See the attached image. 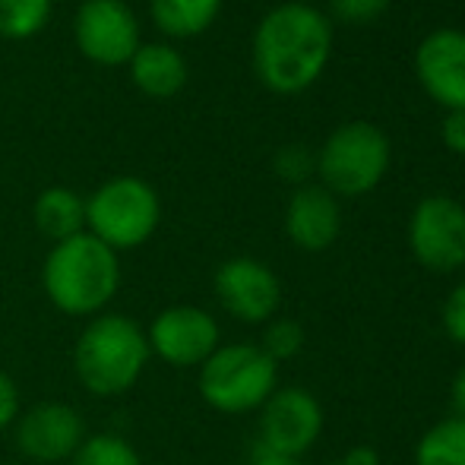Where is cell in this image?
I'll use <instances>...</instances> for the list:
<instances>
[{
    "label": "cell",
    "instance_id": "6da1fadb",
    "mask_svg": "<svg viewBox=\"0 0 465 465\" xmlns=\"http://www.w3.org/2000/svg\"><path fill=\"white\" fill-rule=\"evenodd\" d=\"M330 19L301 0L272 6L253 32V74L276 95L311 89L330 64Z\"/></svg>",
    "mask_w": 465,
    "mask_h": 465
},
{
    "label": "cell",
    "instance_id": "7a4b0ae2",
    "mask_svg": "<svg viewBox=\"0 0 465 465\" xmlns=\"http://www.w3.org/2000/svg\"><path fill=\"white\" fill-rule=\"evenodd\" d=\"M42 292L64 317L93 320L121 292V253L89 232L51 244L42 263Z\"/></svg>",
    "mask_w": 465,
    "mask_h": 465
},
{
    "label": "cell",
    "instance_id": "3957f363",
    "mask_svg": "<svg viewBox=\"0 0 465 465\" xmlns=\"http://www.w3.org/2000/svg\"><path fill=\"white\" fill-rule=\"evenodd\" d=\"M153 351L146 326L127 313L104 311L86 320L74 342V373L80 386L95 399L127 396L143 380Z\"/></svg>",
    "mask_w": 465,
    "mask_h": 465
},
{
    "label": "cell",
    "instance_id": "277c9868",
    "mask_svg": "<svg viewBox=\"0 0 465 465\" xmlns=\"http://www.w3.org/2000/svg\"><path fill=\"white\" fill-rule=\"evenodd\" d=\"M196 390L219 415L260 411L279 390V364L257 342L219 345L196 368Z\"/></svg>",
    "mask_w": 465,
    "mask_h": 465
},
{
    "label": "cell",
    "instance_id": "5b68a950",
    "mask_svg": "<svg viewBox=\"0 0 465 465\" xmlns=\"http://www.w3.org/2000/svg\"><path fill=\"white\" fill-rule=\"evenodd\" d=\"M162 222L159 190L149 181L121 174L86 196V232L114 253L143 247Z\"/></svg>",
    "mask_w": 465,
    "mask_h": 465
},
{
    "label": "cell",
    "instance_id": "8992f818",
    "mask_svg": "<svg viewBox=\"0 0 465 465\" xmlns=\"http://www.w3.org/2000/svg\"><path fill=\"white\" fill-rule=\"evenodd\" d=\"M390 168V140L371 121H349L326 136L317 172L332 196H364Z\"/></svg>",
    "mask_w": 465,
    "mask_h": 465
},
{
    "label": "cell",
    "instance_id": "52a82bcc",
    "mask_svg": "<svg viewBox=\"0 0 465 465\" xmlns=\"http://www.w3.org/2000/svg\"><path fill=\"white\" fill-rule=\"evenodd\" d=\"M323 434V405L304 386H279L260 409L257 453L301 460Z\"/></svg>",
    "mask_w": 465,
    "mask_h": 465
},
{
    "label": "cell",
    "instance_id": "ba28073f",
    "mask_svg": "<svg viewBox=\"0 0 465 465\" xmlns=\"http://www.w3.org/2000/svg\"><path fill=\"white\" fill-rule=\"evenodd\" d=\"M86 421L76 405L45 399L19 411L13 424V443L23 460L35 465H67L86 440Z\"/></svg>",
    "mask_w": 465,
    "mask_h": 465
},
{
    "label": "cell",
    "instance_id": "9c48e42d",
    "mask_svg": "<svg viewBox=\"0 0 465 465\" xmlns=\"http://www.w3.org/2000/svg\"><path fill=\"white\" fill-rule=\"evenodd\" d=\"M409 251L424 270L456 272L465 266V206L453 196H424L409 219Z\"/></svg>",
    "mask_w": 465,
    "mask_h": 465
},
{
    "label": "cell",
    "instance_id": "30bf717a",
    "mask_svg": "<svg viewBox=\"0 0 465 465\" xmlns=\"http://www.w3.org/2000/svg\"><path fill=\"white\" fill-rule=\"evenodd\" d=\"M149 351L174 371L200 368L222 345L219 320L196 304H168L146 326Z\"/></svg>",
    "mask_w": 465,
    "mask_h": 465
},
{
    "label": "cell",
    "instance_id": "8fae6325",
    "mask_svg": "<svg viewBox=\"0 0 465 465\" xmlns=\"http://www.w3.org/2000/svg\"><path fill=\"white\" fill-rule=\"evenodd\" d=\"M74 42L98 67H127L143 45L140 19L127 0H83L74 16Z\"/></svg>",
    "mask_w": 465,
    "mask_h": 465
},
{
    "label": "cell",
    "instance_id": "7c38bea8",
    "mask_svg": "<svg viewBox=\"0 0 465 465\" xmlns=\"http://www.w3.org/2000/svg\"><path fill=\"white\" fill-rule=\"evenodd\" d=\"M215 301L228 317L247 326H263L282 304V282L266 263L253 257H232L213 276Z\"/></svg>",
    "mask_w": 465,
    "mask_h": 465
},
{
    "label": "cell",
    "instance_id": "4fadbf2b",
    "mask_svg": "<svg viewBox=\"0 0 465 465\" xmlns=\"http://www.w3.org/2000/svg\"><path fill=\"white\" fill-rule=\"evenodd\" d=\"M415 76L421 89L447 111L465 108V32L437 29L415 51Z\"/></svg>",
    "mask_w": 465,
    "mask_h": 465
},
{
    "label": "cell",
    "instance_id": "5bb4252c",
    "mask_svg": "<svg viewBox=\"0 0 465 465\" xmlns=\"http://www.w3.org/2000/svg\"><path fill=\"white\" fill-rule=\"evenodd\" d=\"M342 232V209L339 200L323 184H304L292 193L285 206V234L294 247L320 253L332 247Z\"/></svg>",
    "mask_w": 465,
    "mask_h": 465
},
{
    "label": "cell",
    "instance_id": "9a60e30c",
    "mask_svg": "<svg viewBox=\"0 0 465 465\" xmlns=\"http://www.w3.org/2000/svg\"><path fill=\"white\" fill-rule=\"evenodd\" d=\"M130 80L146 98H174L187 86V57L168 42H143L130 57Z\"/></svg>",
    "mask_w": 465,
    "mask_h": 465
},
{
    "label": "cell",
    "instance_id": "2e32d148",
    "mask_svg": "<svg viewBox=\"0 0 465 465\" xmlns=\"http://www.w3.org/2000/svg\"><path fill=\"white\" fill-rule=\"evenodd\" d=\"M32 219L51 244H61V241L86 232V196H80L74 187H45L35 196Z\"/></svg>",
    "mask_w": 465,
    "mask_h": 465
},
{
    "label": "cell",
    "instance_id": "e0dca14e",
    "mask_svg": "<svg viewBox=\"0 0 465 465\" xmlns=\"http://www.w3.org/2000/svg\"><path fill=\"white\" fill-rule=\"evenodd\" d=\"M222 0H149L155 29L168 38L203 35L219 19Z\"/></svg>",
    "mask_w": 465,
    "mask_h": 465
},
{
    "label": "cell",
    "instance_id": "ac0fdd59",
    "mask_svg": "<svg viewBox=\"0 0 465 465\" xmlns=\"http://www.w3.org/2000/svg\"><path fill=\"white\" fill-rule=\"evenodd\" d=\"M415 465H465V418H443L421 434Z\"/></svg>",
    "mask_w": 465,
    "mask_h": 465
},
{
    "label": "cell",
    "instance_id": "d6986e66",
    "mask_svg": "<svg viewBox=\"0 0 465 465\" xmlns=\"http://www.w3.org/2000/svg\"><path fill=\"white\" fill-rule=\"evenodd\" d=\"M54 0H0V38L25 42L48 25Z\"/></svg>",
    "mask_w": 465,
    "mask_h": 465
},
{
    "label": "cell",
    "instance_id": "ffe728a7",
    "mask_svg": "<svg viewBox=\"0 0 465 465\" xmlns=\"http://www.w3.org/2000/svg\"><path fill=\"white\" fill-rule=\"evenodd\" d=\"M67 465H143V456L127 437L102 430V434H86Z\"/></svg>",
    "mask_w": 465,
    "mask_h": 465
},
{
    "label": "cell",
    "instance_id": "44dd1931",
    "mask_svg": "<svg viewBox=\"0 0 465 465\" xmlns=\"http://www.w3.org/2000/svg\"><path fill=\"white\" fill-rule=\"evenodd\" d=\"M304 326L298 320H288V317H272L270 323H263V336H260V349L272 358L276 364L282 361H292V358L301 355L304 349Z\"/></svg>",
    "mask_w": 465,
    "mask_h": 465
},
{
    "label": "cell",
    "instance_id": "7402d4cb",
    "mask_svg": "<svg viewBox=\"0 0 465 465\" xmlns=\"http://www.w3.org/2000/svg\"><path fill=\"white\" fill-rule=\"evenodd\" d=\"M272 168H276V174L282 181L304 187V181L317 172V155H313L307 146H301V143H288V146H282L276 153Z\"/></svg>",
    "mask_w": 465,
    "mask_h": 465
},
{
    "label": "cell",
    "instance_id": "603a6c76",
    "mask_svg": "<svg viewBox=\"0 0 465 465\" xmlns=\"http://www.w3.org/2000/svg\"><path fill=\"white\" fill-rule=\"evenodd\" d=\"M332 16L349 25H368L390 10V0H330Z\"/></svg>",
    "mask_w": 465,
    "mask_h": 465
},
{
    "label": "cell",
    "instance_id": "cb8c5ba5",
    "mask_svg": "<svg viewBox=\"0 0 465 465\" xmlns=\"http://www.w3.org/2000/svg\"><path fill=\"white\" fill-rule=\"evenodd\" d=\"M443 330H447V336L453 339L456 345H462L465 349V282L450 292V298L443 301Z\"/></svg>",
    "mask_w": 465,
    "mask_h": 465
},
{
    "label": "cell",
    "instance_id": "d4e9b609",
    "mask_svg": "<svg viewBox=\"0 0 465 465\" xmlns=\"http://www.w3.org/2000/svg\"><path fill=\"white\" fill-rule=\"evenodd\" d=\"M19 411H23V392L10 373L0 371V434L16 424Z\"/></svg>",
    "mask_w": 465,
    "mask_h": 465
},
{
    "label": "cell",
    "instance_id": "484cf974",
    "mask_svg": "<svg viewBox=\"0 0 465 465\" xmlns=\"http://www.w3.org/2000/svg\"><path fill=\"white\" fill-rule=\"evenodd\" d=\"M443 146L456 155H465V108L462 111H447V121L440 127Z\"/></svg>",
    "mask_w": 465,
    "mask_h": 465
},
{
    "label": "cell",
    "instance_id": "4316f807",
    "mask_svg": "<svg viewBox=\"0 0 465 465\" xmlns=\"http://www.w3.org/2000/svg\"><path fill=\"white\" fill-rule=\"evenodd\" d=\"M450 399H453L456 418H465V364H462L460 371H456L453 386H450Z\"/></svg>",
    "mask_w": 465,
    "mask_h": 465
},
{
    "label": "cell",
    "instance_id": "83f0119b",
    "mask_svg": "<svg viewBox=\"0 0 465 465\" xmlns=\"http://www.w3.org/2000/svg\"><path fill=\"white\" fill-rule=\"evenodd\" d=\"M251 465H304L301 460H279V456H253Z\"/></svg>",
    "mask_w": 465,
    "mask_h": 465
},
{
    "label": "cell",
    "instance_id": "f1b7e54d",
    "mask_svg": "<svg viewBox=\"0 0 465 465\" xmlns=\"http://www.w3.org/2000/svg\"><path fill=\"white\" fill-rule=\"evenodd\" d=\"M332 465H349V462H345V460H339V462H332Z\"/></svg>",
    "mask_w": 465,
    "mask_h": 465
}]
</instances>
